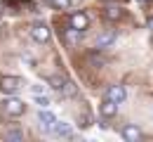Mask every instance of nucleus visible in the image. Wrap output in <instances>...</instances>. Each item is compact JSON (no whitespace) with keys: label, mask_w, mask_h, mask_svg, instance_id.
Returning a JSON list of instances; mask_svg holds the SVG:
<instances>
[{"label":"nucleus","mask_w":153,"mask_h":142,"mask_svg":"<svg viewBox=\"0 0 153 142\" xmlns=\"http://www.w3.org/2000/svg\"><path fill=\"white\" fill-rule=\"evenodd\" d=\"M2 111H5L7 116H21V114L26 111V107H24V102H21V100L10 97V100L2 102Z\"/></svg>","instance_id":"1"},{"label":"nucleus","mask_w":153,"mask_h":142,"mask_svg":"<svg viewBox=\"0 0 153 142\" xmlns=\"http://www.w3.org/2000/svg\"><path fill=\"white\" fill-rule=\"evenodd\" d=\"M59 95H61V97H73V95H76V83L66 81V83H64V88L59 90Z\"/></svg>","instance_id":"12"},{"label":"nucleus","mask_w":153,"mask_h":142,"mask_svg":"<svg viewBox=\"0 0 153 142\" xmlns=\"http://www.w3.org/2000/svg\"><path fill=\"white\" fill-rule=\"evenodd\" d=\"M36 104H40V109H45V107H50V97H47V95L36 92Z\"/></svg>","instance_id":"16"},{"label":"nucleus","mask_w":153,"mask_h":142,"mask_svg":"<svg viewBox=\"0 0 153 142\" xmlns=\"http://www.w3.org/2000/svg\"><path fill=\"white\" fill-rule=\"evenodd\" d=\"M149 29H151V31H153V17H151V19H149Z\"/></svg>","instance_id":"19"},{"label":"nucleus","mask_w":153,"mask_h":142,"mask_svg":"<svg viewBox=\"0 0 153 142\" xmlns=\"http://www.w3.org/2000/svg\"><path fill=\"white\" fill-rule=\"evenodd\" d=\"M50 135H54V137H71V135H73V128H71L68 123H64V121H57L52 125Z\"/></svg>","instance_id":"4"},{"label":"nucleus","mask_w":153,"mask_h":142,"mask_svg":"<svg viewBox=\"0 0 153 142\" xmlns=\"http://www.w3.org/2000/svg\"><path fill=\"white\" fill-rule=\"evenodd\" d=\"M90 64L97 66V69H101V66H106V59H104V57H99L97 52H92V55H90Z\"/></svg>","instance_id":"14"},{"label":"nucleus","mask_w":153,"mask_h":142,"mask_svg":"<svg viewBox=\"0 0 153 142\" xmlns=\"http://www.w3.org/2000/svg\"><path fill=\"white\" fill-rule=\"evenodd\" d=\"M80 36H82V31H78L76 26H71V29H66V31H64V41H66L68 47H73V45L80 41Z\"/></svg>","instance_id":"10"},{"label":"nucleus","mask_w":153,"mask_h":142,"mask_svg":"<svg viewBox=\"0 0 153 142\" xmlns=\"http://www.w3.org/2000/svg\"><path fill=\"white\" fill-rule=\"evenodd\" d=\"M106 97H108V100H113L115 104H123L125 97H127V92H125V88H123V85H111V88L106 90Z\"/></svg>","instance_id":"5"},{"label":"nucleus","mask_w":153,"mask_h":142,"mask_svg":"<svg viewBox=\"0 0 153 142\" xmlns=\"http://www.w3.org/2000/svg\"><path fill=\"white\" fill-rule=\"evenodd\" d=\"M139 2H146V0H139Z\"/></svg>","instance_id":"20"},{"label":"nucleus","mask_w":153,"mask_h":142,"mask_svg":"<svg viewBox=\"0 0 153 142\" xmlns=\"http://www.w3.org/2000/svg\"><path fill=\"white\" fill-rule=\"evenodd\" d=\"M120 135H123L127 142H137L139 137H141V130H139L137 125H132V123H127V125L120 128Z\"/></svg>","instance_id":"6"},{"label":"nucleus","mask_w":153,"mask_h":142,"mask_svg":"<svg viewBox=\"0 0 153 142\" xmlns=\"http://www.w3.org/2000/svg\"><path fill=\"white\" fill-rule=\"evenodd\" d=\"M47 83H50V85H52V88H54V90H61V88H64V78H61V76H50V78H47Z\"/></svg>","instance_id":"15"},{"label":"nucleus","mask_w":153,"mask_h":142,"mask_svg":"<svg viewBox=\"0 0 153 142\" xmlns=\"http://www.w3.org/2000/svg\"><path fill=\"white\" fill-rule=\"evenodd\" d=\"M71 26H76L78 31H82V33H85V29L90 26V19H87V14H82V12H76V14H71Z\"/></svg>","instance_id":"9"},{"label":"nucleus","mask_w":153,"mask_h":142,"mask_svg":"<svg viewBox=\"0 0 153 142\" xmlns=\"http://www.w3.org/2000/svg\"><path fill=\"white\" fill-rule=\"evenodd\" d=\"M5 140L21 142V140H24V133H21V130H17V128H12V130H7V133H5Z\"/></svg>","instance_id":"13"},{"label":"nucleus","mask_w":153,"mask_h":142,"mask_svg":"<svg viewBox=\"0 0 153 142\" xmlns=\"http://www.w3.org/2000/svg\"><path fill=\"white\" fill-rule=\"evenodd\" d=\"M38 121H40L42 133H50V130H52V125L57 123V116H54L52 111H47V107H45V109H40V111H38Z\"/></svg>","instance_id":"3"},{"label":"nucleus","mask_w":153,"mask_h":142,"mask_svg":"<svg viewBox=\"0 0 153 142\" xmlns=\"http://www.w3.org/2000/svg\"><path fill=\"white\" fill-rule=\"evenodd\" d=\"M21 85H24L21 78H14V76H0V90L7 92V95H14Z\"/></svg>","instance_id":"2"},{"label":"nucleus","mask_w":153,"mask_h":142,"mask_svg":"<svg viewBox=\"0 0 153 142\" xmlns=\"http://www.w3.org/2000/svg\"><path fill=\"white\" fill-rule=\"evenodd\" d=\"M31 36H33V41H38V43H47L50 41V29L45 24H36L31 29Z\"/></svg>","instance_id":"7"},{"label":"nucleus","mask_w":153,"mask_h":142,"mask_svg":"<svg viewBox=\"0 0 153 142\" xmlns=\"http://www.w3.org/2000/svg\"><path fill=\"white\" fill-rule=\"evenodd\" d=\"M50 5L57 10H66V7H71V0H50Z\"/></svg>","instance_id":"17"},{"label":"nucleus","mask_w":153,"mask_h":142,"mask_svg":"<svg viewBox=\"0 0 153 142\" xmlns=\"http://www.w3.org/2000/svg\"><path fill=\"white\" fill-rule=\"evenodd\" d=\"M120 14H123L120 7H108V10H106V17H108V19H120Z\"/></svg>","instance_id":"18"},{"label":"nucleus","mask_w":153,"mask_h":142,"mask_svg":"<svg viewBox=\"0 0 153 142\" xmlns=\"http://www.w3.org/2000/svg\"><path fill=\"white\" fill-rule=\"evenodd\" d=\"M115 43V33H101L97 38V47H111Z\"/></svg>","instance_id":"11"},{"label":"nucleus","mask_w":153,"mask_h":142,"mask_svg":"<svg viewBox=\"0 0 153 142\" xmlns=\"http://www.w3.org/2000/svg\"><path fill=\"white\" fill-rule=\"evenodd\" d=\"M99 111H101V116H104V119H111V116H115V114H118V104H115L113 100H108V97H106V100L101 102Z\"/></svg>","instance_id":"8"}]
</instances>
